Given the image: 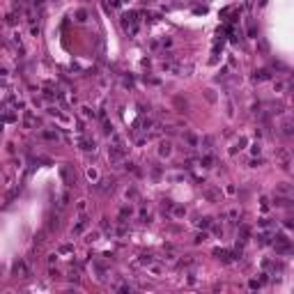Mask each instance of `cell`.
<instances>
[{"mask_svg":"<svg viewBox=\"0 0 294 294\" xmlns=\"http://www.w3.org/2000/svg\"><path fill=\"white\" fill-rule=\"evenodd\" d=\"M12 276H21V278H28V276H30V267H28V264L23 262V260H16V262H14L12 264Z\"/></svg>","mask_w":294,"mask_h":294,"instance_id":"6da1fadb","label":"cell"},{"mask_svg":"<svg viewBox=\"0 0 294 294\" xmlns=\"http://www.w3.org/2000/svg\"><path fill=\"white\" fill-rule=\"evenodd\" d=\"M87 225H90V220H87V216H80L78 218V223L71 227V234L74 237H78V234H83L85 230H87Z\"/></svg>","mask_w":294,"mask_h":294,"instance_id":"7a4b0ae2","label":"cell"},{"mask_svg":"<svg viewBox=\"0 0 294 294\" xmlns=\"http://www.w3.org/2000/svg\"><path fill=\"white\" fill-rule=\"evenodd\" d=\"M78 145H80V150H85V152H94V147H97L94 138H85V136L78 138Z\"/></svg>","mask_w":294,"mask_h":294,"instance_id":"3957f363","label":"cell"},{"mask_svg":"<svg viewBox=\"0 0 294 294\" xmlns=\"http://www.w3.org/2000/svg\"><path fill=\"white\" fill-rule=\"evenodd\" d=\"M280 133H283L285 138H292V136H294V122H292V120H283V122H280Z\"/></svg>","mask_w":294,"mask_h":294,"instance_id":"277c9868","label":"cell"},{"mask_svg":"<svg viewBox=\"0 0 294 294\" xmlns=\"http://www.w3.org/2000/svg\"><path fill=\"white\" fill-rule=\"evenodd\" d=\"M170 154H172V143H170V140H161V143H159V156L168 159Z\"/></svg>","mask_w":294,"mask_h":294,"instance_id":"5b68a950","label":"cell"},{"mask_svg":"<svg viewBox=\"0 0 294 294\" xmlns=\"http://www.w3.org/2000/svg\"><path fill=\"white\" fill-rule=\"evenodd\" d=\"M200 166H202V168H214V166H216V156H214L211 152H204L202 156H200Z\"/></svg>","mask_w":294,"mask_h":294,"instance_id":"8992f818","label":"cell"},{"mask_svg":"<svg viewBox=\"0 0 294 294\" xmlns=\"http://www.w3.org/2000/svg\"><path fill=\"white\" fill-rule=\"evenodd\" d=\"M202 195L207 198L209 202H220V191H218V188H204Z\"/></svg>","mask_w":294,"mask_h":294,"instance_id":"52a82bcc","label":"cell"},{"mask_svg":"<svg viewBox=\"0 0 294 294\" xmlns=\"http://www.w3.org/2000/svg\"><path fill=\"white\" fill-rule=\"evenodd\" d=\"M271 78V71L269 69H257L255 74H253V80L255 83H262V80H269Z\"/></svg>","mask_w":294,"mask_h":294,"instance_id":"ba28073f","label":"cell"},{"mask_svg":"<svg viewBox=\"0 0 294 294\" xmlns=\"http://www.w3.org/2000/svg\"><path fill=\"white\" fill-rule=\"evenodd\" d=\"M257 244H260V246H267V244H271V239H274V237H271V234H269V230H262V232H257Z\"/></svg>","mask_w":294,"mask_h":294,"instance_id":"9c48e42d","label":"cell"},{"mask_svg":"<svg viewBox=\"0 0 294 294\" xmlns=\"http://www.w3.org/2000/svg\"><path fill=\"white\" fill-rule=\"evenodd\" d=\"M246 145H248V140H246L244 136H239V140H237V143H234V145L230 147V154H237V152H241V150H244Z\"/></svg>","mask_w":294,"mask_h":294,"instance_id":"30bf717a","label":"cell"},{"mask_svg":"<svg viewBox=\"0 0 294 294\" xmlns=\"http://www.w3.org/2000/svg\"><path fill=\"white\" fill-rule=\"evenodd\" d=\"M184 140H186L188 150H193V147H200V138H195L193 133H184Z\"/></svg>","mask_w":294,"mask_h":294,"instance_id":"8fae6325","label":"cell"},{"mask_svg":"<svg viewBox=\"0 0 294 294\" xmlns=\"http://www.w3.org/2000/svg\"><path fill=\"white\" fill-rule=\"evenodd\" d=\"M211 223H214V220H211L209 216H198V218H195V225H198V227H202V230L211 227Z\"/></svg>","mask_w":294,"mask_h":294,"instance_id":"7c38bea8","label":"cell"},{"mask_svg":"<svg viewBox=\"0 0 294 294\" xmlns=\"http://www.w3.org/2000/svg\"><path fill=\"white\" fill-rule=\"evenodd\" d=\"M276 246V253L278 255H287V253H294V248L290 246V241H287V244H274Z\"/></svg>","mask_w":294,"mask_h":294,"instance_id":"4fadbf2b","label":"cell"},{"mask_svg":"<svg viewBox=\"0 0 294 294\" xmlns=\"http://www.w3.org/2000/svg\"><path fill=\"white\" fill-rule=\"evenodd\" d=\"M69 200H71V193H69V191H62V193H60V198H57V207H67V204H69Z\"/></svg>","mask_w":294,"mask_h":294,"instance_id":"5bb4252c","label":"cell"},{"mask_svg":"<svg viewBox=\"0 0 294 294\" xmlns=\"http://www.w3.org/2000/svg\"><path fill=\"white\" fill-rule=\"evenodd\" d=\"M200 145H202V150H204V152H211V150H214V138H211V136H202Z\"/></svg>","mask_w":294,"mask_h":294,"instance_id":"9a60e30c","label":"cell"},{"mask_svg":"<svg viewBox=\"0 0 294 294\" xmlns=\"http://www.w3.org/2000/svg\"><path fill=\"white\" fill-rule=\"evenodd\" d=\"M170 214H172L175 218H184V216H186V207H184V204H175Z\"/></svg>","mask_w":294,"mask_h":294,"instance_id":"2e32d148","label":"cell"},{"mask_svg":"<svg viewBox=\"0 0 294 294\" xmlns=\"http://www.w3.org/2000/svg\"><path fill=\"white\" fill-rule=\"evenodd\" d=\"M41 138H44V140H57L60 133H57V131H51V129H44L41 131Z\"/></svg>","mask_w":294,"mask_h":294,"instance_id":"e0dca14e","label":"cell"},{"mask_svg":"<svg viewBox=\"0 0 294 294\" xmlns=\"http://www.w3.org/2000/svg\"><path fill=\"white\" fill-rule=\"evenodd\" d=\"M131 214H133V207H129V204H124V207L120 209V220H122V223H124V220H127Z\"/></svg>","mask_w":294,"mask_h":294,"instance_id":"ac0fdd59","label":"cell"},{"mask_svg":"<svg viewBox=\"0 0 294 294\" xmlns=\"http://www.w3.org/2000/svg\"><path fill=\"white\" fill-rule=\"evenodd\" d=\"M276 193H280V195H290V193H292V186H290V184H278V186H276Z\"/></svg>","mask_w":294,"mask_h":294,"instance_id":"d6986e66","label":"cell"},{"mask_svg":"<svg viewBox=\"0 0 294 294\" xmlns=\"http://www.w3.org/2000/svg\"><path fill=\"white\" fill-rule=\"evenodd\" d=\"M274 204H276V207H287L290 200H287V198H283V195H274Z\"/></svg>","mask_w":294,"mask_h":294,"instance_id":"ffe728a7","label":"cell"},{"mask_svg":"<svg viewBox=\"0 0 294 294\" xmlns=\"http://www.w3.org/2000/svg\"><path fill=\"white\" fill-rule=\"evenodd\" d=\"M193 264H195L193 257H182V260L177 262V267H179V269H184V267H193Z\"/></svg>","mask_w":294,"mask_h":294,"instance_id":"44dd1931","label":"cell"},{"mask_svg":"<svg viewBox=\"0 0 294 294\" xmlns=\"http://www.w3.org/2000/svg\"><path fill=\"white\" fill-rule=\"evenodd\" d=\"M113 191V182H110V179H101L99 182V186H97V191Z\"/></svg>","mask_w":294,"mask_h":294,"instance_id":"7402d4cb","label":"cell"},{"mask_svg":"<svg viewBox=\"0 0 294 294\" xmlns=\"http://www.w3.org/2000/svg\"><path fill=\"white\" fill-rule=\"evenodd\" d=\"M124 195H127V200H136V198H138V191H136V186H129Z\"/></svg>","mask_w":294,"mask_h":294,"instance_id":"603a6c76","label":"cell"},{"mask_svg":"<svg viewBox=\"0 0 294 294\" xmlns=\"http://www.w3.org/2000/svg\"><path fill=\"white\" fill-rule=\"evenodd\" d=\"M257 225H260V230H271V220L269 218H260Z\"/></svg>","mask_w":294,"mask_h":294,"instance_id":"cb8c5ba5","label":"cell"},{"mask_svg":"<svg viewBox=\"0 0 294 294\" xmlns=\"http://www.w3.org/2000/svg\"><path fill=\"white\" fill-rule=\"evenodd\" d=\"M76 21H78V23H85V21H87V12L85 9H78L76 12Z\"/></svg>","mask_w":294,"mask_h":294,"instance_id":"d4e9b609","label":"cell"},{"mask_svg":"<svg viewBox=\"0 0 294 294\" xmlns=\"http://www.w3.org/2000/svg\"><path fill=\"white\" fill-rule=\"evenodd\" d=\"M35 122H37V120L32 117V113H25V115H23V124H25V127H32Z\"/></svg>","mask_w":294,"mask_h":294,"instance_id":"484cf974","label":"cell"},{"mask_svg":"<svg viewBox=\"0 0 294 294\" xmlns=\"http://www.w3.org/2000/svg\"><path fill=\"white\" fill-rule=\"evenodd\" d=\"M71 251H74L71 244H62L60 248H57V253H60V255H67V253H71Z\"/></svg>","mask_w":294,"mask_h":294,"instance_id":"4316f807","label":"cell"},{"mask_svg":"<svg viewBox=\"0 0 294 294\" xmlns=\"http://www.w3.org/2000/svg\"><path fill=\"white\" fill-rule=\"evenodd\" d=\"M207 237H209L207 232H198V234H195V239H193V244H202V241H207Z\"/></svg>","mask_w":294,"mask_h":294,"instance_id":"83f0119b","label":"cell"},{"mask_svg":"<svg viewBox=\"0 0 294 294\" xmlns=\"http://www.w3.org/2000/svg\"><path fill=\"white\" fill-rule=\"evenodd\" d=\"M110 140H113V145H117V147L124 145V143H122V136H120V133H115V131L110 133Z\"/></svg>","mask_w":294,"mask_h":294,"instance_id":"f1b7e54d","label":"cell"},{"mask_svg":"<svg viewBox=\"0 0 294 294\" xmlns=\"http://www.w3.org/2000/svg\"><path fill=\"white\" fill-rule=\"evenodd\" d=\"M5 122H16V115H14L9 108H5Z\"/></svg>","mask_w":294,"mask_h":294,"instance_id":"f546056e","label":"cell"},{"mask_svg":"<svg viewBox=\"0 0 294 294\" xmlns=\"http://www.w3.org/2000/svg\"><path fill=\"white\" fill-rule=\"evenodd\" d=\"M204 99L214 104V101H216V94H214V90H204Z\"/></svg>","mask_w":294,"mask_h":294,"instance_id":"4dcf8cb0","label":"cell"},{"mask_svg":"<svg viewBox=\"0 0 294 294\" xmlns=\"http://www.w3.org/2000/svg\"><path fill=\"white\" fill-rule=\"evenodd\" d=\"M101 120H104V133H113V124H110L106 117H101Z\"/></svg>","mask_w":294,"mask_h":294,"instance_id":"1f68e13d","label":"cell"},{"mask_svg":"<svg viewBox=\"0 0 294 294\" xmlns=\"http://www.w3.org/2000/svg\"><path fill=\"white\" fill-rule=\"evenodd\" d=\"M260 204H262V209H264V211L271 207V202H269V198H267V195H262V198H260Z\"/></svg>","mask_w":294,"mask_h":294,"instance_id":"d6a6232c","label":"cell"},{"mask_svg":"<svg viewBox=\"0 0 294 294\" xmlns=\"http://www.w3.org/2000/svg\"><path fill=\"white\" fill-rule=\"evenodd\" d=\"M251 152L255 154V156H260V152H262V145H260V143H253V145H251Z\"/></svg>","mask_w":294,"mask_h":294,"instance_id":"836d02e7","label":"cell"},{"mask_svg":"<svg viewBox=\"0 0 294 294\" xmlns=\"http://www.w3.org/2000/svg\"><path fill=\"white\" fill-rule=\"evenodd\" d=\"M138 264H147V267H150V264H152V255H140Z\"/></svg>","mask_w":294,"mask_h":294,"instance_id":"e575fe53","label":"cell"},{"mask_svg":"<svg viewBox=\"0 0 294 294\" xmlns=\"http://www.w3.org/2000/svg\"><path fill=\"white\" fill-rule=\"evenodd\" d=\"M5 23H7V25H16V14H7Z\"/></svg>","mask_w":294,"mask_h":294,"instance_id":"d590c367","label":"cell"},{"mask_svg":"<svg viewBox=\"0 0 294 294\" xmlns=\"http://www.w3.org/2000/svg\"><path fill=\"white\" fill-rule=\"evenodd\" d=\"M80 110H83V117H94V110H92L90 106H83Z\"/></svg>","mask_w":294,"mask_h":294,"instance_id":"8d00e7d4","label":"cell"},{"mask_svg":"<svg viewBox=\"0 0 294 294\" xmlns=\"http://www.w3.org/2000/svg\"><path fill=\"white\" fill-rule=\"evenodd\" d=\"M115 290L117 292H131L133 287H131V285H115Z\"/></svg>","mask_w":294,"mask_h":294,"instance_id":"74e56055","label":"cell"},{"mask_svg":"<svg viewBox=\"0 0 294 294\" xmlns=\"http://www.w3.org/2000/svg\"><path fill=\"white\" fill-rule=\"evenodd\" d=\"M76 209H78V211H80V214H83V211H85V209H87V202H85V200H80V202H78V204H76Z\"/></svg>","mask_w":294,"mask_h":294,"instance_id":"f35d334b","label":"cell"},{"mask_svg":"<svg viewBox=\"0 0 294 294\" xmlns=\"http://www.w3.org/2000/svg\"><path fill=\"white\" fill-rule=\"evenodd\" d=\"M161 44H163V48H168V46H172V39H170V37H163Z\"/></svg>","mask_w":294,"mask_h":294,"instance_id":"ab89813d","label":"cell"},{"mask_svg":"<svg viewBox=\"0 0 294 294\" xmlns=\"http://www.w3.org/2000/svg\"><path fill=\"white\" fill-rule=\"evenodd\" d=\"M267 51H269V46H267V41H260V53H264V55H267Z\"/></svg>","mask_w":294,"mask_h":294,"instance_id":"60d3db41","label":"cell"},{"mask_svg":"<svg viewBox=\"0 0 294 294\" xmlns=\"http://www.w3.org/2000/svg\"><path fill=\"white\" fill-rule=\"evenodd\" d=\"M274 90H278V92H280V90H285V83H280V80H276V83H274Z\"/></svg>","mask_w":294,"mask_h":294,"instance_id":"b9f144b4","label":"cell"},{"mask_svg":"<svg viewBox=\"0 0 294 294\" xmlns=\"http://www.w3.org/2000/svg\"><path fill=\"white\" fill-rule=\"evenodd\" d=\"M150 269H152V274H156V276L161 274V267H159V264H150Z\"/></svg>","mask_w":294,"mask_h":294,"instance_id":"7bdbcfd3","label":"cell"},{"mask_svg":"<svg viewBox=\"0 0 294 294\" xmlns=\"http://www.w3.org/2000/svg\"><path fill=\"white\" fill-rule=\"evenodd\" d=\"M69 280H71V283H78V271H71V274H69Z\"/></svg>","mask_w":294,"mask_h":294,"instance_id":"ee69618b","label":"cell"},{"mask_svg":"<svg viewBox=\"0 0 294 294\" xmlns=\"http://www.w3.org/2000/svg\"><path fill=\"white\" fill-rule=\"evenodd\" d=\"M159 46H161V44H159L156 39H152V41H150V48H152V51H159Z\"/></svg>","mask_w":294,"mask_h":294,"instance_id":"f6af8a7d","label":"cell"},{"mask_svg":"<svg viewBox=\"0 0 294 294\" xmlns=\"http://www.w3.org/2000/svg\"><path fill=\"white\" fill-rule=\"evenodd\" d=\"M248 37H257V28H255V25L248 28Z\"/></svg>","mask_w":294,"mask_h":294,"instance_id":"bcb514c9","label":"cell"},{"mask_svg":"<svg viewBox=\"0 0 294 294\" xmlns=\"http://www.w3.org/2000/svg\"><path fill=\"white\" fill-rule=\"evenodd\" d=\"M87 177H90V179H97V170H94V168H90V170H87Z\"/></svg>","mask_w":294,"mask_h":294,"instance_id":"7dc6e473","label":"cell"},{"mask_svg":"<svg viewBox=\"0 0 294 294\" xmlns=\"http://www.w3.org/2000/svg\"><path fill=\"white\" fill-rule=\"evenodd\" d=\"M97 237H99V234H97V232H92V234H87V239H85V241H90V244H92V241H97Z\"/></svg>","mask_w":294,"mask_h":294,"instance_id":"c3c4849f","label":"cell"},{"mask_svg":"<svg viewBox=\"0 0 294 294\" xmlns=\"http://www.w3.org/2000/svg\"><path fill=\"white\" fill-rule=\"evenodd\" d=\"M248 287H251V290H257V287H260V280H251V283H248Z\"/></svg>","mask_w":294,"mask_h":294,"instance_id":"681fc988","label":"cell"},{"mask_svg":"<svg viewBox=\"0 0 294 294\" xmlns=\"http://www.w3.org/2000/svg\"><path fill=\"white\" fill-rule=\"evenodd\" d=\"M57 257H60V255H57V253H53V255H48V262H51V264H55V262H57Z\"/></svg>","mask_w":294,"mask_h":294,"instance_id":"f907efd6","label":"cell"},{"mask_svg":"<svg viewBox=\"0 0 294 294\" xmlns=\"http://www.w3.org/2000/svg\"><path fill=\"white\" fill-rule=\"evenodd\" d=\"M285 227H287V230H292V227H294V218H287V220H285Z\"/></svg>","mask_w":294,"mask_h":294,"instance_id":"816d5d0a","label":"cell"},{"mask_svg":"<svg viewBox=\"0 0 294 294\" xmlns=\"http://www.w3.org/2000/svg\"><path fill=\"white\" fill-rule=\"evenodd\" d=\"M267 280H269V274H260V285H264Z\"/></svg>","mask_w":294,"mask_h":294,"instance_id":"f5cc1de1","label":"cell"},{"mask_svg":"<svg viewBox=\"0 0 294 294\" xmlns=\"http://www.w3.org/2000/svg\"><path fill=\"white\" fill-rule=\"evenodd\" d=\"M163 260H166V262H175V255H172V253H168V255L163 257Z\"/></svg>","mask_w":294,"mask_h":294,"instance_id":"db71d44e","label":"cell"},{"mask_svg":"<svg viewBox=\"0 0 294 294\" xmlns=\"http://www.w3.org/2000/svg\"><path fill=\"white\" fill-rule=\"evenodd\" d=\"M186 280H188V285H193V283H195V274H188Z\"/></svg>","mask_w":294,"mask_h":294,"instance_id":"11a10c76","label":"cell"},{"mask_svg":"<svg viewBox=\"0 0 294 294\" xmlns=\"http://www.w3.org/2000/svg\"><path fill=\"white\" fill-rule=\"evenodd\" d=\"M260 163H262L260 159H253V161H251V168H257V166H260Z\"/></svg>","mask_w":294,"mask_h":294,"instance_id":"9f6ffc18","label":"cell"}]
</instances>
